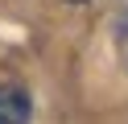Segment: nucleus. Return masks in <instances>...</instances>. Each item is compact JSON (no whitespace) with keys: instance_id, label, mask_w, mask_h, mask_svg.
I'll return each instance as SVG.
<instances>
[{"instance_id":"obj_1","label":"nucleus","mask_w":128,"mask_h":124,"mask_svg":"<svg viewBox=\"0 0 128 124\" xmlns=\"http://www.w3.org/2000/svg\"><path fill=\"white\" fill-rule=\"evenodd\" d=\"M29 116H33V99H29V91L4 83V87H0V124H25Z\"/></svg>"},{"instance_id":"obj_2","label":"nucleus","mask_w":128,"mask_h":124,"mask_svg":"<svg viewBox=\"0 0 128 124\" xmlns=\"http://www.w3.org/2000/svg\"><path fill=\"white\" fill-rule=\"evenodd\" d=\"M66 4H87V0H66Z\"/></svg>"}]
</instances>
